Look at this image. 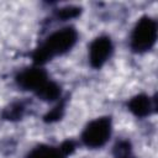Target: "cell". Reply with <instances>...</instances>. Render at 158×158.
Instances as JSON below:
<instances>
[{
	"mask_svg": "<svg viewBox=\"0 0 158 158\" xmlns=\"http://www.w3.org/2000/svg\"><path fill=\"white\" fill-rule=\"evenodd\" d=\"M47 80H49L48 74L40 65H33L31 68H26V69L21 70L15 78V81L20 89L30 90L33 93H36Z\"/></svg>",
	"mask_w": 158,
	"mask_h": 158,
	"instance_id": "obj_5",
	"label": "cell"
},
{
	"mask_svg": "<svg viewBox=\"0 0 158 158\" xmlns=\"http://www.w3.org/2000/svg\"><path fill=\"white\" fill-rule=\"evenodd\" d=\"M26 114V104L23 101H15L7 105L2 112L1 117L6 121H19Z\"/></svg>",
	"mask_w": 158,
	"mask_h": 158,
	"instance_id": "obj_9",
	"label": "cell"
},
{
	"mask_svg": "<svg viewBox=\"0 0 158 158\" xmlns=\"http://www.w3.org/2000/svg\"><path fill=\"white\" fill-rule=\"evenodd\" d=\"M81 14V9L79 6H64V7H60V9H57L54 11V16L57 20H60V21H67V20H72V19H75L78 17L79 15Z\"/></svg>",
	"mask_w": 158,
	"mask_h": 158,
	"instance_id": "obj_12",
	"label": "cell"
},
{
	"mask_svg": "<svg viewBox=\"0 0 158 158\" xmlns=\"http://www.w3.org/2000/svg\"><path fill=\"white\" fill-rule=\"evenodd\" d=\"M26 158H67L60 147H53L48 144H40L35 147Z\"/></svg>",
	"mask_w": 158,
	"mask_h": 158,
	"instance_id": "obj_8",
	"label": "cell"
},
{
	"mask_svg": "<svg viewBox=\"0 0 158 158\" xmlns=\"http://www.w3.org/2000/svg\"><path fill=\"white\" fill-rule=\"evenodd\" d=\"M35 94L42 101H54L62 96V89L58 83L53 80H47Z\"/></svg>",
	"mask_w": 158,
	"mask_h": 158,
	"instance_id": "obj_7",
	"label": "cell"
},
{
	"mask_svg": "<svg viewBox=\"0 0 158 158\" xmlns=\"http://www.w3.org/2000/svg\"><path fill=\"white\" fill-rule=\"evenodd\" d=\"M65 105H67V98L62 99V100H60L53 109H51V110L43 116V121H44V122H48V123L59 121V120L64 116V112H65Z\"/></svg>",
	"mask_w": 158,
	"mask_h": 158,
	"instance_id": "obj_10",
	"label": "cell"
},
{
	"mask_svg": "<svg viewBox=\"0 0 158 158\" xmlns=\"http://www.w3.org/2000/svg\"><path fill=\"white\" fill-rule=\"evenodd\" d=\"M78 40V32L74 27H64L51 33L44 42L37 47L32 54L35 65H43L54 57L69 52Z\"/></svg>",
	"mask_w": 158,
	"mask_h": 158,
	"instance_id": "obj_1",
	"label": "cell"
},
{
	"mask_svg": "<svg viewBox=\"0 0 158 158\" xmlns=\"http://www.w3.org/2000/svg\"><path fill=\"white\" fill-rule=\"evenodd\" d=\"M111 131H112L111 117L109 116L98 117L90 121L85 126V128L81 132L80 139L83 144L88 148H91V149L101 148L109 141L111 136Z\"/></svg>",
	"mask_w": 158,
	"mask_h": 158,
	"instance_id": "obj_3",
	"label": "cell"
},
{
	"mask_svg": "<svg viewBox=\"0 0 158 158\" xmlns=\"http://www.w3.org/2000/svg\"><path fill=\"white\" fill-rule=\"evenodd\" d=\"M128 110L136 116V117H147L152 112L156 111V99L151 98L147 94H138L131 98L127 102Z\"/></svg>",
	"mask_w": 158,
	"mask_h": 158,
	"instance_id": "obj_6",
	"label": "cell"
},
{
	"mask_svg": "<svg viewBox=\"0 0 158 158\" xmlns=\"http://www.w3.org/2000/svg\"><path fill=\"white\" fill-rule=\"evenodd\" d=\"M114 44L109 36H99L89 46V64L94 69H100L111 57Z\"/></svg>",
	"mask_w": 158,
	"mask_h": 158,
	"instance_id": "obj_4",
	"label": "cell"
},
{
	"mask_svg": "<svg viewBox=\"0 0 158 158\" xmlns=\"http://www.w3.org/2000/svg\"><path fill=\"white\" fill-rule=\"evenodd\" d=\"M157 41V22L151 16H142L135 25L130 46L135 53H144L153 48Z\"/></svg>",
	"mask_w": 158,
	"mask_h": 158,
	"instance_id": "obj_2",
	"label": "cell"
},
{
	"mask_svg": "<svg viewBox=\"0 0 158 158\" xmlns=\"http://www.w3.org/2000/svg\"><path fill=\"white\" fill-rule=\"evenodd\" d=\"M114 158H136L132 154V146L127 139H120L116 142L112 149Z\"/></svg>",
	"mask_w": 158,
	"mask_h": 158,
	"instance_id": "obj_11",
	"label": "cell"
}]
</instances>
